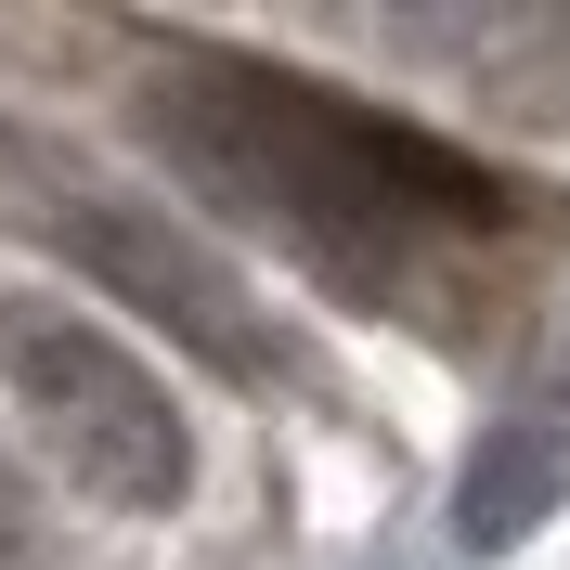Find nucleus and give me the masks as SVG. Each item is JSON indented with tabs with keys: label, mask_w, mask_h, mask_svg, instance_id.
Instances as JSON below:
<instances>
[{
	"label": "nucleus",
	"mask_w": 570,
	"mask_h": 570,
	"mask_svg": "<svg viewBox=\"0 0 570 570\" xmlns=\"http://www.w3.org/2000/svg\"><path fill=\"white\" fill-rule=\"evenodd\" d=\"M156 130H181L208 169L259 181L312 247H337V234L402 247V234H505L519 220V181L480 169L466 142L376 117L298 66H247V52H195L181 91H156Z\"/></svg>",
	"instance_id": "obj_1"
},
{
	"label": "nucleus",
	"mask_w": 570,
	"mask_h": 570,
	"mask_svg": "<svg viewBox=\"0 0 570 570\" xmlns=\"http://www.w3.org/2000/svg\"><path fill=\"white\" fill-rule=\"evenodd\" d=\"M0 415L66 466V493L117 505V519H169L195 493V428H181L169 376L39 285L0 298Z\"/></svg>",
	"instance_id": "obj_2"
},
{
	"label": "nucleus",
	"mask_w": 570,
	"mask_h": 570,
	"mask_svg": "<svg viewBox=\"0 0 570 570\" xmlns=\"http://www.w3.org/2000/svg\"><path fill=\"white\" fill-rule=\"evenodd\" d=\"M39 234L78 259L91 285H117V298H142V312L169 324L181 351H208L220 376H259V324H247V285L220 273L195 234H169V208H130V195H91V181H52L39 195Z\"/></svg>",
	"instance_id": "obj_3"
},
{
	"label": "nucleus",
	"mask_w": 570,
	"mask_h": 570,
	"mask_svg": "<svg viewBox=\"0 0 570 570\" xmlns=\"http://www.w3.org/2000/svg\"><path fill=\"white\" fill-rule=\"evenodd\" d=\"M544 493H558V428L532 415L505 454H480V466H466V544H519Z\"/></svg>",
	"instance_id": "obj_4"
}]
</instances>
